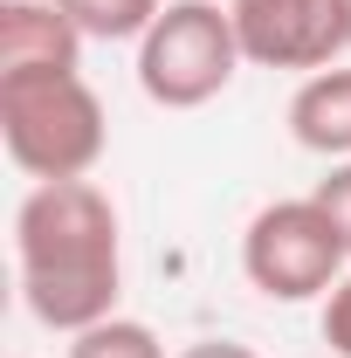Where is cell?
<instances>
[{
  "label": "cell",
  "instance_id": "5b68a950",
  "mask_svg": "<svg viewBox=\"0 0 351 358\" xmlns=\"http://www.w3.org/2000/svg\"><path fill=\"white\" fill-rule=\"evenodd\" d=\"M241 55L255 69L317 76L351 48V7L345 0H227Z\"/></svg>",
  "mask_w": 351,
  "mask_h": 358
},
{
  "label": "cell",
  "instance_id": "277c9868",
  "mask_svg": "<svg viewBox=\"0 0 351 358\" xmlns=\"http://www.w3.org/2000/svg\"><path fill=\"white\" fill-rule=\"evenodd\" d=\"M345 268H351L345 234L331 227V214L310 193L303 200H268L248 221V234H241V275H248V289H262L268 303L331 296Z\"/></svg>",
  "mask_w": 351,
  "mask_h": 358
},
{
  "label": "cell",
  "instance_id": "5bb4252c",
  "mask_svg": "<svg viewBox=\"0 0 351 358\" xmlns=\"http://www.w3.org/2000/svg\"><path fill=\"white\" fill-rule=\"evenodd\" d=\"M345 7H351V0H345Z\"/></svg>",
  "mask_w": 351,
  "mask_h": 358
},
{
  "label": "cell",
  "instance_id": "8992f818",
  "mask_svg": "<svg viewBox=\"0 0 351 358\" xmlns=\"http://www.w3.org/2000/svg\"><path fill=\"white\" fill-rule=\"evenodd\" d=\"M83 42L69 7L0 0V69H83Z\"/></svg>",
  "mask_w": 351,
  "mask_h": 358
},
{
  "label": "cell",
  "instance_id": "9c48e42d",
  "mask_svg": "<svg viewBox=\"0 0 351 358\" xmlns=\"http://www.w3.org/2000/svg\"><path fill=\"white\" fill-rule=\"evenodd\" d=\"M62 358H166V345H159V331L138 324V317H103V324L76 331Z\"/></svg>",
  "mask_w": 351,
  "mask_h": 358
},
{
  "label": "cell",
  "instance_id": "8fae6325",
  "mask_svg": "<svg viewBox=\"0 0 351 358\" xmlns=\"http://www.w3.org/2000/svg\"><path fill=\"white\" fill-rule=\"evenodd\" d=\"M324 345L338 358H351V268L338 275V289L324 296Z\"/></svg>",
  "mask_w": 351,
  "mask_h": 358
},
{
  "label": "cell",
  "instance_id": "6da1fadb",
  "mask_svg": "<svg viewBox=\"0 0 351 358\" xmlns=\"http://www.w3.org/2000/svg\"><path fill=\"white\" fill-rule=\"evenodd\" d=\"M14 268H21L28 317L62 331V338L117 317L124 234H117L110 193L96 179H48V186H35L14 207Z\"/></svg>",
  "mask_w": 351,
  "mask_h": 358
},
{
  "label": "cell",
  "instance_id": "52a82bcc",
  "mask_svg": "<svg viewBox=\"0 0 351 358\" xmlns=\"http://www.w3.org/2000/svg\"><path fill=\"white\" fill-rule=\"evenodd\" d=\"M289 138L317 152V159H351V69L345 62H331V69H317L296 83L289 96Z\"/></svg>",
  "mask_w": 351,
  "mask_h": 358
},
{
  "label": "cell",
  "instance_id": "30bf717a",
  "mask_svg": "<svg viewBox=\"0 0 351 358\" xmlns=\"http://www.w3.org/2000/svg\"><path fill=\"white\" fill-rule=\"evenodd\" d=\"M310 200H317V207L331 214V227L345 234V248H351V159H338L331 173L317 179V186H310Z\"/></svg>",
  "mask_w": 351,
  "mask_h": 358
},
{
  "label": "cell",
  "instance_id": "ba28073f",
  "mask_svg": "<svg viewBox=\"0 0 351 358\" xmlns=\"http://www.w3.org/2000/svg\"><path fill=\"white\" fill-rule=\"evenodd\" d=\"M69 14L89 42H145L152 21L166 14V0H76Z\"/></svg>",
  "mask_w": 351,
  "mask_h": 358
},
{
  "label": "cell",
  "instance_id": "7c38bea8",
  "mask_svg": "<svg viewBox=\"0 0 351 358\" xmlns=\"http://www.w3.org/2000/svg\"><path fill=\"white\" fill-rule=\"evenodd\" d=\"M179 358H262L255 345H241V338H193Z\"/></svg>",
  "mask_w": 351,
  "mask_h": 358
},
{
  "label": "cell",
  "instance_id": "7a4b0ae2",
  "mask_svg": "<svg viewBox=\"0 0 351 358\" xmlns=\"http://www.w3.org/2000/svg\"><path fill=\"white\" fill-rule=\"evenodd\" d=\"M0 145L35 186L89 179L110 145L103 96L83 69H0Z\"/></svg>",
  "mask_w": 351,
  "mask_h": 358
},
{
  "label": "cell",
  "instance_id": "3957f363",
  "mask_svg": "<svg viewBox=\"0 0 351 358\" xmlns=\"http://www.w3.org/2000/svg\"><path fill=\"white\" fill-rule=\"evenodd\" d=\"M241 35L220 0H166L152 35L138 42V90L159 110H200L241 69Z\"/></svg>",
  "mask_w": 351,
  "mask_h": 358
},
{
  "label": "cell",
  "instance_id": "4fadbf2b",
  "mask_svg": "<svg viewBox=\"0 0 351 358\" xmlns=\"http://www.w3.org/2000/svg\"><path fill=\"white\" fill-rule=\"evenodd\" d=\"M48 7H76V0H48Z\"/></svg>",
  "mask_w": 351,
  "mask_h": 358
}]
</instances>
